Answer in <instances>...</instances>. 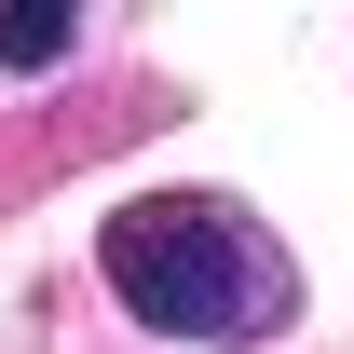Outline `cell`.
I'll return each instance as SVG.
<instances>
[{
    "label": "cell",
    "mask_w": 354,
    "mask_h": 354,
    "mask_svg": "<svg viewBox=\"0 0 354 354\" xmlns=\"http://www.w3.org/2000/svg\"><path fill=\"white\" fill-rule=\"evenodd\" d=\"M95 272H109V300L136 327H164V341H272L286 313H300V272L272 245L232 191H136L95 218Z\"/></svg>",
    "instance_id": "6da1fadb"
},
{
    "label": "cell",
    "mask_w": 354,
    "mask_h": 354,
    "mask_svg": "<svg viewBox=\"0 0 354 354\" xmlns=\"http://www.w3.org/2000/svg\"><path fill=\"white\" fill-rule=\"evenodd\" d=\"M68 41H82V14H68V0H14V14H0V68H55Z\"/></svg>",
    "instance_id": "7a4b0ae2"
}]
</instances>
